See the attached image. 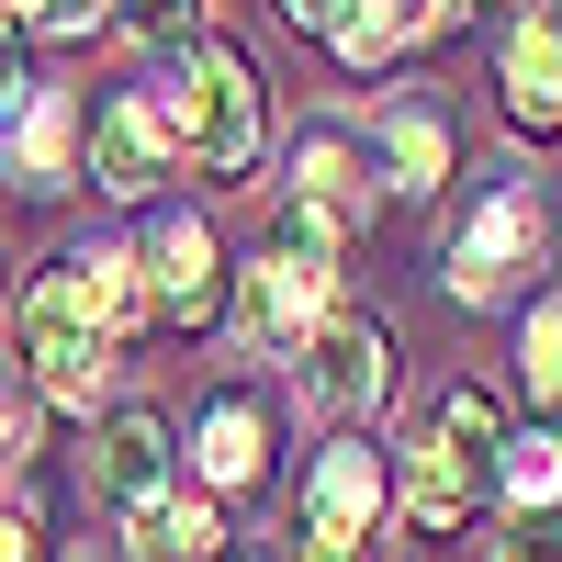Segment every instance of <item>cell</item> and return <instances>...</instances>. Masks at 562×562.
<instances>
[{
	"label": "cell",
	"mask_w": 562,
	"mask_h": 562,
	"mask_svg": "<svg viewBox=\"0 0 562 562\" xmlns=\"http://www.w3.org/2000/svg\"><path fill=\"white\" fill-rule=\"evenodd\" d=\"M12 360H23V383H34L45 405H68V416H90V394L113 383V338H102V315L79 304L68 259L34 270V293H23V315H12Z\"/></svg>",
	"instance_id": "2"
},
{
	"label": "cell",
	"mask_w": 562,
	"mask_h": 562,
	"mask_svg": "<svg viewBox=\"0 0 562 562\" xmlns=\"http://www.w3.org/2000/svg\"><path fill=\"white\" fill-rule=\"evenodd\" d=\"M371 158H383L394 192H439V180H450V124L428 102H383V113H371Z\"/></svg>",
	"instance_id": "13"
},
{
	"label": "cell",
	"mask_w": 562,
	"mask_h": 562,
	"mask_svg": "<svg viewBox=\"0 0 562 562\" xmlns=\"http://www.w3.org/2000/svg\"><path fill=\"white\" fill-rule=\"evenodd\" d=\"M169 158H180V135L158 113V90H113V102L90 113V180H102L113 203H147L169 180Z\"/></svg>",
	"instance_id": "7"
},
{
	"label": "cell",
	"mask_w": 562,
	"mask_h": 562,
	"mask_svg": "<svg viewBox=\"0 0 562 562\" xmlns=\"http://www.w3.org/2000/svg\"><path fill=\"white\" fill-rule=\"evenodd\" d=\"M259 461H270V416H259V394H248V383L203 394V428H192V473H203V495L259 484Z\"/></svg>",
	"instance_id": "10"
},
{
	"label": "cell",
	"mask_w": 562,
	"mask_h": 562,
	"mask_svg": "<svg viewBox=\"0 0 562 562\" xmlns=\"http://www.w3.org/2000/svg\"><path fill=\"white\" fill-rule=\"evenodd\" d=\"M113 23H135V34H180V23H192V0H113Z\"/></svg>",
	"instance_id": "22"
},
{
	"label": "cell",
	"mask_w": 562,
	"mask_h": 562,
	"mask_svg": "<svg viewBox=\"0 0 562 562\" xmlns=\"http://www.w3.org/2000/svg\"><path fill=\"white\" fill-rule=\"evenodd\" d=\"M158 113H169L180 158H192L203 180H248L259 147H270V113H259V79H248L237 45H192V57H180V79L158 90Z\"/></svg>",
	"instance_id": "1"
},
{
	"label": "cell",
	"mask_w": 562,
	"mask_h": 562,
	"mask_svg": "<svg viewBox=\"0 0 562 562\" xmlns=\"http://www.w3.org/2000/svg\"><path fill=\"white\" fill-rule=\"evenodd\" d=\"M281 12H293V23H304V34H338V23H349V12H360V0H281Z\"/></svg>",
	"instance_id": "24"
},
{
	"label": "cell",
	"mask_w": 562,
	"mask_h": 562,
	"mask_svg": "<svg viewBox=\"0 0 562 562\" xmlns=\"http://www.w3.org/2000/svg\"><path fill=\"white\" fill-rule=\"evenodd\" d=\"M90 495H102L124 529L147 518V506L180 495V450H169V428H158L147 405H113V416H102V439H90Z\"/></svg>",
	"instance_id": "6"
},
{
	"label": "cell",
	"mask_w": 562,
	"mask_h": 562,
	"mask_svg": "<svg viewBox=\"0 0 562 562\" xmlns=\"http://www.w3.org/2000/svg\"><path fill=\"white\" fill-rule=\"evenodd\" d=\"M79 147H90V113L68 102V90H34V113L0 135V158H12L23 192H68V180H79Z\"/></svg>",
	"instance_id": "12"
},
{
	"label": "cell",
	"mask_w": 562,
	"mask_h": 562,
	"mask_svg": "<svg viewBox=\"0 0 562 562\" xmlns=\"http://www.w3.org/2000/svg\"><path fill=\"white\" fill-rule=\"evenodd\" d=\"M34 113V79H23V45H12V23H0V135H12Z\"/></svg>",
	"instance_id": "20"
},
{
	"label": "cell",
	"mask_w": 562,
	"mask_h": 562,
	"mask_svg": "<svg viewBox=\"0 0 562 562\" xmlns=\"http://www.w3.org/2000/svg\"><path fill=\"white\" fill-rule=\"evenodd\" d=\"M484 495H495L484 461H461V450H439V439H416V450H405V518L428 529V540L473 529V518H484Z\"/></svg>",
	"instance_id": "11"
},
{
	"label": "cell",
	"mask_w": 562,
	"mask_h": 562,
	"mask_svg": "<svg viewBox=\"0 0 562 562\" xmlns=\"http://www.w3.org/2000/svg\"><path fill=\"white\" fill-rule=\"evenodd\" d=\"M518 383H529V405L540 416H562V281L529 304V326H518Z\"/></svg>",
	"instance_id": "18"
},
{
	"label": "cell",
	"mask_w": 562,
	"mask_h": 562,
	"mask_svg": "<svg viewBox=\"0 0 562 562\" xmlns=\"http://www.w3.org/2000/svg\"><path fill=\"white\" fill-rule=\"evenodd\" d=\"M293 360H304L293 383H304V405H315V416H371V405L394 394V349H383V326H371L360 304H338V315H326Z\"/></svg>",
	"instance_id": "5"
},
{
	"label": "cell",
	"mask_w": 562,
	"mask_h": 562,
	"mask_svg": "<svg viewBox=\"0 0 562 562\" xmlns=\"http://www.w3.org/2000/svg\"><path fill=\"white\" fill-rule=\"evenodd\" d=\"M293 203H326V214H371V169H360V147H349V135L338 124H304L293 135Z\"/></svg>",
	"instance_id": "14"
},
{
	"label": "cell",
	"mask_w": 562,
	"mask_h": 562,
	"mask_svg": "<svg viewBox=\"0 0 562 562\" xmlns=\"http://www.w3.org/2000/svg\"><path fill=\"white\" fill-rule=\"evenodd\" d=\"M495 90H506V124H518V135H562V23H551V12L506 23Z\"/></svg>",
	"instance_id": "9"
},
{
	"label": "cell",
	"mask_w": 562,
	"mask_h": 562,
	"mask_svg": "<svg viewBox=\"0 0 562 562\" xmlns=\"http://www.w3.org/2000/svg\"><path fill=\"white\" fill-rule=\"evenodd\" d=\"M495 562H562V540L540 518H518V540H495Z\"/></svg>",
	"instance_id": "23"
},
{
	"label": "cell",
	"mask_w": 562,
	"mask_h": 562,
	"mask_svg": "<svg viewBox=\"0 0 562 562\" xmlns=\"http://www.w3.org/2000/svg\"><path fill=\"white\" fill-rule=\"evenodd\" d=\"M383 495H394V484H383V450H371V439H326L315 473H304V518H293V540L360 562L371 529H383Z\"/></svg>",
	"instance_id": "4"
},
{
	"label": "cell",
	"mask_w": 562,
	"mask_h": 562,
	"mask_svg": "<svg viewBox=\"0 0 562 562\" xmlns=\"http://www.w3.org/2000/svg\"><path fill=\"white\" fill-rule=\"evenodd\" d=\"M540 248H551V214H540V192H518V180H495V192L461 214V237H450V293L461 304H506L518 281L540 270Z\"/></svg>",
	"instance_id": "3"
},
{
	"label": "cell",
	"mask_w": 562,
	"mask_h": 562,
	"mask_svg": "<svg viewBox=\"0 0 562 562\" xmlns=\"http://www.w3.org/2000/svg\"><path fill=\"white\" fill-rule=\"evenodd\" d=\"M495 495L518 506V518H540V506L562 495V439L540 428V439H506V473H495Z\"/></svg>",
	"instance_id": "19"
},
{
	"label": "cell",
	"mask_w": 562,
	"mask_h": 562,
	"mask_svg": "<svg viewBox=\"0 0 562 562\" xmlns=\"http://www.w3.org/2000/svg\"><path fill=\"white\" fill-rule=\"evenodd\" d=\"M0 562H34V506H0Z\"/></svg>",
	"instance_id": "25"
},
{
	"label": "cell",
	"mask_w": 562,
	"mask_h": 562,
	"mask_svg": "<svg viewBox=\"0 0 562 562\" xmlns=\"http://www.w3.org/2000/svg\"><path fill=\"white\" fill-rule=\"evenodd\" d=\"M68 281H79V304L102 315V338H124L135 315H158V304H147V259H135V248H79Z\"/></svg>",
	"instance_id": "16"
},
{
	"label": "cell",
	"mask_w": 562,
	"mask_h": 562,
	"mask_svg": "<svg viewBox=\"0 0 562 562\" xmlns=\"http://www.w3.org/2000/svg\"><path fill=\"white\" fill-rule=\"evenodd\" d=\"M135 259H147V304H158V326H203V315H214L225 270H214V225H203V214H158Z\"/></svg>",
	"instance_id": "8"
},
{
	"label": "cell",
	"mask_w": 562,
	"mask_h": 562,
	"mask_svg": "<svg viewBox=\"0 0 562 562\" xmlns=\"http://www.w3.org/2000/svg\"><path fill=\"white\" fill-rule=\"evenodd\" d=\"M23 23L34 34H90V23H113V0H34Z\"/></svg>",
	"instance_id": "21"
},
{
	"label": "cell",
	"mask_w": 562,
	"mask_h": 562,
	"mask_svg": "<svg viewBox=\"0 0 562 562\" xmlns=\"http://www.w3.org/2000/svg\"><path fill=\"white\" fill-rule=\"evenodd\" d=\"M124 540H135V562H225V518H214L203 484H180L169 506H147Z\"/></svg>",
	"instance_id": "15"
},
{
	"label": "cell",
	"mask_w": 562,
	"mask_h": 562,
	"mask_svg": "<svg viewBox=\"0 0 562 562\" xmlns=\"http://www.w3.org/2000/svg\"><path fill=\"white\" fill-rule=\"evenodd\" d=\"M428 439L461 450V461H484V473H506V439H518V428H506V405H495L484 383H450V394L428 405Z\"/></svg>",
	"instance_id": "17"
}]
</instances>
